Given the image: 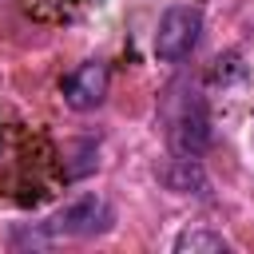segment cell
<instances>
[{"instance_id":"8992f818","label":"cell","mask_w":254,"mask_h":254,"mask_svg":"<svg viewBox=\"0 0 254 254\" xmlns=\"http://www.w3.org/2000/svg\"><path fill=\"white\" fill-rule=\"evenodd\" d=\"M226 250H234L230 238H222L218 230H206V226L183 230L175 238V254H226Z\"/></svg>"},{"instance_id":"7a4b0ae2","label":"cell","mask_w":254,"mask_h":254,"mask_svg":"<svg viewBox=\"0 0 254 254\" xmlns=\"http://www.w3.org/2000/svg\"><path fill=\"white\" fill-rule=\"evenodd\" d=\"M115 214L107 206V198L99 194H79L71 202H64L52 218H48V234L56 238H91V234H103L111 230Z\"/></svg>"},{"instance_id":"277c9868","label":"cell","mask_w":254,"mask_h":254,"mask_svg":"<svg viewBox=\"0 0 254 254\" xmlns=\"http://www.w3.org/2000/svg\"><path fill=\"white\" fill-rule=\"evenodd\" d=\"M103 99H107V67L99 60H87L64 75V103L71 111H95Z\"/></svg>"},{"instance_id":"6da1fadb","label":"cell","mask_w":254,"mask_h":254,"mask_svg":"<svg viewBox=\"0 0 254 254\" xmlns=\"http://www.w3.org/2000/svg\"><path fill=\"white\" fill-rule=\"evenodd\" d=\"M198 36H202V12L190 4H171L155 32V56L163 64H179L194 52Z\"/></svg>"},{"instance_id":"5b68a950","label":"cell","mask_w":254,"mask_h":254,"mask_svg":"<svg viewBox=\"0 0 254 254\" xmlns=\"http://www.w3.org/2000/svg\"><path fill=\"white\" fill-rule=\"evenodd\" d=\"M159 183H163L171 194H194V198H206V194H210V179H206L202 163L190 159V155L167 159V163L159 167Z\"/></svg>"},{"instance_id":"3957f363","label":"cell","mask_w":254,"mask_h":254,"mask_svg":"<svg viewBox=\"0 0 254 254\" xmlns=\"http://www.w3.org/2000/svg\"><path fill=\"white\" fill-rule=\"evenodd\" d=\"M210 143V115H206V99L198 91H190L171 123V151L175 155H190L198 159Z\"/></svg>"}]
</instances>
